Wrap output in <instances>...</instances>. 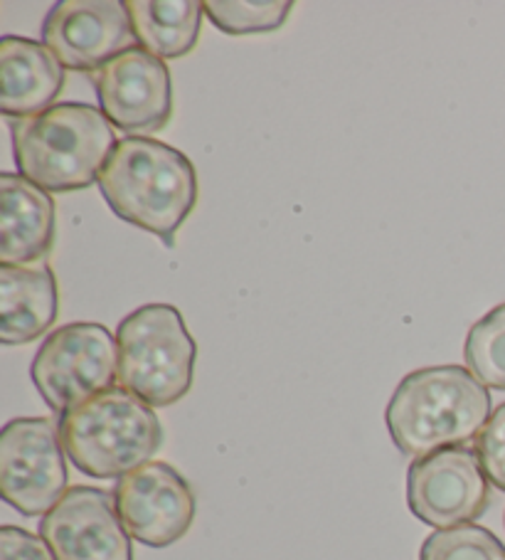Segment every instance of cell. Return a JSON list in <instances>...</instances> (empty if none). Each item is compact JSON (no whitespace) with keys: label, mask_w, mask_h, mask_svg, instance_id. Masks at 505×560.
Returning <instances> with one entry per match:
<instances>
[{"label":"cell","mask_w":505,"mask_h":560,"mask_svg":"<svg viewBox=\"0 0 505 560\" xmlns=\"http://www.w3.org/2000/svg\"><path fill=\"white\" fill-rule=\"evenodd\" d=\"M104 200L116 218L176 243L178 230L198 202V171L186 153L158 139L126 137L99 176Z\"/></svg>","instance_id":"1"},{"label":"cell","mask_w":505,"mask_h":560,"mask_svg":"<svg viewBox=\"0 0 505 560\" xmlns=\"http://www.w3.org/2000/svg\"><path fill=\"white\" fill-rule=\"evenodd\" d=\"M491 418V393L461 365H430L404 375L385 422L404 457L422 459L479 438Z\"/></svg>","instance_id":"2"},{"label":"cell","mask_w":505,"mask_h":560,"mask_svg":"<svg viewBox=\"0 0 505 560\" xmlns=\"http://www.w3.org/2000/svg\"><path fill=\"white\" fill-rule=\"evenodd\" d=\"M11 137L21 176L47 192L90 188L119 143L104 112L84 102H62L17 119Z\"/></svg>","instance_id":"3"},{"label":"cell","mask_w":505,"mask_h":560,"mask_svg":"<svg viewBox=\"0 0 505 560\" xmlns=\"http://www.w3.org/2000/svg\"><path fill=\"white\" fill-rule=\"evenodd\" d=\"M60 434L72 465L94 479L126 477L149 465L163 444L158 415L121 385L67 410Z\"/></svg>","instance_id":"4"},{"label":"cell","mask_w":505,"mask_h":560,"mask_svg":"<svg viewBox=\"0 0 505 560\" xmlns=\"http://www.w3.org/2000/svg\"><path fill=\"white\" fill-rule=\"evenodd\" d=\"M116 346L119 385L151 408H168L190 393L198 343L176 306H139L119 324Z\"/></svg>","instance_id":"5"},{"label":"cell","mask_w":505,"mask_h":560,"mask_svg":"<svg viewBox=\"0 0 505 560\" xmlns=\"http://www.w3.org/2000/svg\"><path fill=\"white\" fill-rule=\"evenodd\" d=\"M31 375L47 408L64 415L114 388L119 381V346L104 324H67L47 336L35 353Z\"/></svg>","instance_id":"6"},{"label":"cell","mask_w":505,"mask_h":560,"mask_svg":"<svg viewBox=\"0 0 505 560\" xmlns=\"http://www.w3.org/2000/svg\"><path fill=\"white\" fill-rule=\"evenodd\" d=\"M67 459L60 424L50 418H15L0 432V491L23 516H43L67 494Z\"/></svg>","instance_id":"7"},{"label":"cell","mask_w":505,"mask_h":560,"mask_svg":"<svg viewBox=\"0 0 505 560\" xmlns=\"http://www.w3.org/2000/svg\"><path fill=\"white\" fill-rule=\"evenodd\" d=\"M407 504L436 530L481 518L491 504V481L475 450L451 447L414 459L407 471Z\"/></svg>","instance_id":"8"},{"label":"cell","mask_w":505,"mask_h":560,"mask_svg":"<svg viewBox=\"0 0 505 560\" xmlns=\"http://www.w3.org/2000/svg\"><path fill=\"white\" fill-rule=\"evenodd\" d=\"M43 43L64 70L94 72L139 40L124 0H60L45 18Z\"/></svg>","instance_id":"9"},{"label":"cell","mask_w":505,"mask_h":560,"mask_svg":"<svg viewBox=\"0 0 505 560\" xmlns=\"http://www.w3.org/2000/svg\"><path fill=\"white\" fill-rule=\"evenodd\" d=\"M114 501L129 536L149 548L178 544L198 511L188 479L168 462H149L121 477Z\"/></svg>","instance_id":"10"},{"label":"cell","mask_w":505,"mask_h":560,"mask_svg":"<svg viewBox=\"0 0 505 560\" xmlns=\"http://www.w3.org/2000/svg\"><path fill=\"white\" fill-rule=\"evenodd\" d=\"M104 117L129 137L163 131L173 117L171 70L141 47L126 50L96 77Z\"/></svg>","instance_id":"11"},{"label":"cell","mask_w":505,"mask_h":560,"mask_svg":"<svg viewBox=\"0 0 505 560\" xmlns=\"http://www.w3.org/2000/svg\"><path fill=\"white\" fill-rule=\"evenodd\" d=\"M57 560H133L131 536L109 491L72 487L40 521Z\"/></svg>","instance_id":"12"},{"label":"cell","mask_w":505,"mask_h":560,"mask_svg":"<svg viewBox=\"0 0 505 560\" xmlns=\"http://www.w3.org/2000/svg\"><path fill=\"white\" fill-rule=\"evenodd\" d=\"M57 212L47 190L21 173H0V265L27 267L55 245Z\"/></svg>","instance_id":"13"},{"label":"cell","mask_w":505,"mask_h":560,"mask_svg":"<svg viewBox=\"0 0 505 560\" xmlns=\"http://www.w3.org/2000/svg\"><path fill=\"white\" fill-rule=\"evenodd\" d=\"M64 86V67L45 43L5 35L0 40V109L27 119L55 106Z\"/></svg>","instance_id":"14"},{"label":"cell","mask_w":505,"mask_h":560,"mask_svg":"<svg viewBox=\"0 0 505 560\" xmlns=\"http://www.w3.org/2000/svg\"><path fill=\"white\" fill-rule=\"evenodd\" d=\"M60 289L52 269L0 265V341L33 343L57 322Z\"/></svg>","instance_id":"15"},{"label":"cell","mask_w":505,"mask_h":560,"mask_svg":"<svg viewBox=\"0 0 505 560\" xmlns=\"http://www.w3.org/2000/svg\"><path fill=\"white\" fill-rule=\"evenodd\" d=\"M136 40L158 60H178L196 50L205 3L200 0H129Z\"/></svg>","instance_id":"16"},{"label":"cell","mask_w":505,"mask_h":560,"mask_svg":"<svg viewBox=\"0 0 505 560\" xmlns=\"http://www.w3.org/2000/svg\"><path fill=\"white\" fill-rule=\"evenodd\" d=\"M463 359L485 388L505 390V304L491 308L466 336Z\"/></svg>","instance_id":"17"},{"label":"cell","mask_w":505,"mask_h":560,"mask_svg":"<svg viewBox=\"0 0 505 560\" xmlns=\"http://www.w3.org/2000/svg\"><path fill=\"white\" fill-rule=\"evenodd\" d=\"M294 11L291 0H208V21L225 35L274 33Z\"/></svg>","instance_id":"18"},{"label":"cell","mask_w":505,"mask_h":560,"mask_svg":"<svg viewBox=\"0 0 505 560\" xmlns=\"http://www.w3.org/2000/svg\"><path fill=\"white\" fill-rule=\"evenodd\" d=\"M420 560H505V546L493 530L463 524L426 536Z\"/></svg>","instance_id":"19"},{"label":"cell","mask_w":505,"mask_h":560,"mask_svg":"<svg viewBox=\"0 0 505 560\" xmlns=\"http://www.w3.org/2000/svg\"><path fill=\"white\" fill-rule=\"evenodd\" d=\"M475 455L491 485L505 491V402L491 412L485 428L475 438Z\"/></svg>","instance_id":"20"},{"label":"cell","mask_w":505,"mask_h":560,"mask_svg":"<svg viewBox=\"0 0 505 560\" xmlns=\"http://www.w3.org/2000/svg\"><path fill=\"white\" fill-rule=\"evenodd\" d=\"M0 560H57L43 536L21 526L0 528Z\"/></svg>","instance_id":"21"}]
</instances>
